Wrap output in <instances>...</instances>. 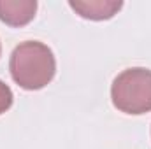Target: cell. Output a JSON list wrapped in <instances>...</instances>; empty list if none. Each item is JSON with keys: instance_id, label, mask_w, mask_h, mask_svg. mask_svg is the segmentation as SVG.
Returning <instances> with one entry per match:
<instances>
[{"instance_id": "cell-5", "label": "cell", "mask_w": 151, "mask_h": 149, "mask_svg": "<svg viewBox=\"0 0 151 149\" xmlns=\"http://www.w3.org/2000/svg\"><path fill=\"white\" fill-rule=\"evenodd\" d=\"M12 100H14V95H12L11 88L4 81H0V114H4L5 111L11 109Z\"/></svg>"}, {"instance_id": "cell-6", "label": "cell", "mask_w": 151, "mask_h": 149, "mask_svg": "<svg viewBox=\"0 0 151 149\" xmlns=\"http://www.w3.org/2000/svg\"><path fill=\"white\" fill-rule=\"evenodd\" d=\"M0 53H2V46H0Z\"/></svg>"}, {"instance_id": "cell-2", "label": "cell", "mask_w": 151, "mask_h": 149, "mask_svg": "<svg viewBox=\"0 0 151 149\" xmlns=\"http://www.w3.org/2000/svg\"><path fill=\"white\" fill-rule=\"evenodd\" d=\"M111 98L114 107L125 114L151 112V70L134 67L118 74L111 86Z\"/></svg>"}, {"instance_id": "cell-3", "label": "cell", "mask_w": 151, "mask_h": 149, "mask_svg": "<svg viewBox=\"0 0 151 149\" xmlns=\"http://www.w3.org/2000/svg\"><path fill=\"white\" fill-rule=\"evenodd\" d=\"M37 12L35 0H0V21L9 27L28 25Z\"/></svg>"}, {"instance_id": "cell-4", "label": "cell", "mask_w": 151, "mask_h": 149, "mask_svg": "<svg viewBox=\"0 0 151 149\" xmlns=\"http://www.w3.org/2000/svg\"><path fill=\"white\" fill-rule=\"evenodd\" d=\"M70 9L76 11L81 18L91 19V21H104L111 19L114 14L123 7V2L119 0H70Z\"/></svg>"}, {"instance_id": "cell-1", "label": "cell", "mask_w": 151, "mask_h": 149, "mask_svg": "<svg viewBox=\"0 0 151 149\" xmlns=\"http://www.w3.org/2000/svg\"><path fill=\"white\" fill-rule=\"evenodd\" d=\"M9 70L18 86L35 91L53 81L56 60L46 44L39 40H27L14 47L9 60Z\"/></svg>"}]
</instances>
